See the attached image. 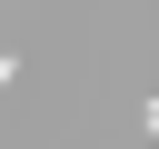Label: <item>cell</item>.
<instances>
[{"mask_svg":"<svg viewBox=\"0 0 159 149\" xmlns=\"http://www.w3.org/2000/svg\"><path fill=\"white\" fill-rule=\"evenodd\" d=\"M10 79H20V60H0V89H10Z\"/></svg>","mask_w":159,"mask_h":149,"instance_id":"obj_1","label":"cell"},{"mask_svg":"<svg viewBox=\"0 0 159 149\" xmlns=\"http://www.w3.org/2000/svg\"><path fill=\"white\" fill-rule=\"evenodd\" d=\"M149 129H159V99H149Z\"/></svg>","mask_w":159,"mask_h":149,"instance_id":"obj_2","label":"cell"}]
</instances>
